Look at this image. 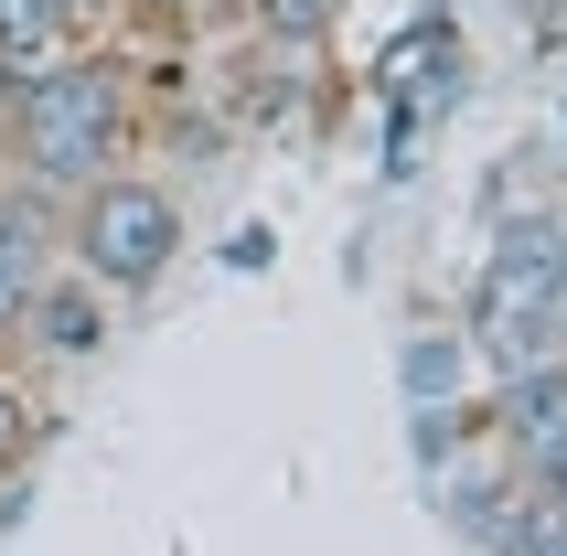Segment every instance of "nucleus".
<instances>
[{
  "mask_svg": "<svg viewBox=\"0 0 567 556\" xmlns=\"http://www.w3.org/2000/svg\"><path fill=\"white\" fill-rule=\"evenodd\" d=\"M151 140V86H140V43L96 32L54 64H0V172L32 193H86L96 172L140 161Z\"/></svg>",
  "mask_w": 567,
  "mask_h": 556,
  "instance_id": "nucleus-1",
  "label": "nucleus"
},
{
  "mask_svg": "<svg viewBox=\"0 0 567 556\" xmlns=\"http://www.w3.org/2000/svg\"><path fill=\"white\" fill-rule=\"evenodd\" d=\"M183 193L161 172H96L86 193H64V268H86L107 300H151L161 278L183 268Z\"/></svg>",
  "mask_w": 567,
  "mask_h": 556,
  "instance_id": "nucleus-2",
  "label": "nucleus"
},
{
  "mask_svg": "<svg viewBox=\"0 0 567 556\" xmlns=\"http://www.w3.org/2000/svg\"><path fill=\"white\" fill-rule=\"evenodd\" d=\"M557 321H567V225H504L493 236V268H482V300H472V332L504 353V364H546L557 353Z\"/></svg>",
  "mask_w": 567,
  "mask_h": 556,
  "instance_id": "nucleus-3",
  "label": "nucleus"
},
{
  "mask_svg": "<svg viewBox=\"0 0 567 556\" xmlns=\"http://www.w3.org/2000/svg\"><path fill=\"white\" fill-rule=\"evenodd\" d=\"M107 332H118V300L96 289L86 268H43L22 289V310H11V353H22L32 374H75V364H96L107 353Z\"/></svg>",
  "mask_w": 567,
  "mask_h": 556,
  "instance_id": "nucleus-4",
  "label": "nucleus"
},
{
  "mask_svg": "<svg viewBox=\"0 0 567 556\" xmlns=\"http://www.w3.org/2000/svg\"><path fill=\"white\" fill-rule=\"evenodd\" d=\"M493 439L525 493H567V353L546 364H514L504 397H493Z\"/></svg>",
  "mask_w": 567,
  "mask_h": 556,
  "instance_id": "nucleus-5",
  "label": "nucleus"
},
{
  "mask_svg": "<svg viewBox=\"0 0 567 556\" xmlns=\"http://www.w3.org/2000/svg\"><path fill=\"white\" fill-rule=\"evenodd\" d=\"M64 257V204L32 183H0V342H11V310H22V289Z\"/></svg>",
  "mask_w": 567,
  "mask_h": 556,
  "instance_id": "nucleus-6",
  "label": "nucleus"
},
{
  "mask_svg": "<svg viewBox=\"0 0 567 556\" xmlns=\"http://www.w3.org/2000/svg\"><path fill=\"white\" fill-rule=\"evenodd\" d=\"M43 439H54V397H43V374L0 342V482H22L43 461Z\"/></svg>",
  "mask_w": 567,
  "mask_h": 556,
  "instance_id": "nucleus-7",
  "label": "nucleus"
},
{
  "mask_svg": "<svg viewBox=\"0 0 567 556\" xmlns=\"http://www.w3.org/2000/svg\"><path fill=\"white\" fill-rule=\"evenodd\" d=\"M332 11H343V0H236V32H257V43H289V54H321Z\"/></svg>",
  "mask_w": 567,
  "mask_h": 556,
  "instance_id": "nucleus-8",
  "label": "nucleus"
},
{
  "mask_svg": "<svg viewBox=\"0 0 567 556\" xmlns=\"http://www.w3.org/2000/svg\"><path fill=\"white\" fill-rule=\"evenodd\" d=\"M0 183H11V172H0Z\"/></svg>",
  "mask_w": 567,
  "mask_h": 556,
  "instance_id": "nucleus-9",
  "label": "nucleus"
}]
</instances>
